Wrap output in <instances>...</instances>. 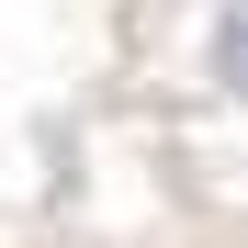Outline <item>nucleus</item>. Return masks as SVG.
Instances as JSON below:
<instances>
[]
</instances>
